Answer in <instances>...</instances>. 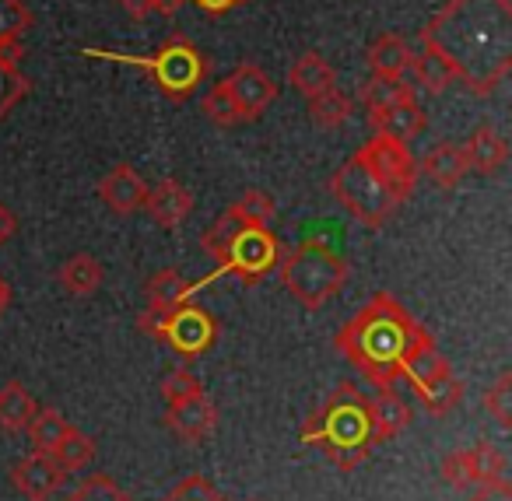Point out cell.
I'll return each mask as SVG.
<instances>
[{"label":"cell","mask_w":512,"mask_h":501,"mask_svg":"<svg viewBox=\"0 0 512 501\" xmlns=\"http://www.w3.org/2000/svg\"><path fill=\"white\" fill-rule=\"evenodd\" d=\"M418 39L453 67L456 81L470 92L491 95L512 67L509 0H449Z\"/></svg>","instance_id":"2"},{"label":"cell","mask_w":512,"mask_h":501,"mask_svg":"<svg viewBox=\"0 0 512 501\" xmlns=\"http://www.w3.org/2000/svg\"><path fill=\"white\" fill-rule=\"evenodd\" d=\"M467 501H512V487H509V480H495V484L477 487Z\"/></svg>","instance_id":"41"},{"label":"cell","mask_w":512,"mask_h":501,"mask_svg":"<svg viewBox=\"0 0 512 501\" xmlns=\"http://www.w3.org/2000/svg\"><path fill=\"white\" fill-rule=\"evenodd\" d=\"M102 263L92 253H74L71 260H64V267L57 270V281L67 295L74 298H88L102 288Z\"/></svg>","instance_id":"21"},{"label":"cell","mask_w":512,"mask_h":501,"mask_svg":"<svg viewBox=\"0 0 512 501\" xmlns=\"http://www.w3.org/2000/svg\"><path fill=\"white\" fill-rule=\"evenodd\" d=\"M463 148V158H467V172H477V176H498L509 162V148H505L502 134L491 127H477L470 134Z\"/></svg>","instance_id":"17"},{"label":"cell","mask_w":512,"mask_h":501,"mask_svg":"<svg viewBox=\"0 0 512 501\" xmlns=\"http://www.w3.org/2000/svg\"><path fill=\"white\" fill-rule=\"evenodd\" d=\"M74 424L67 421L64 414H60V410H36V417H32L29 421V442H32V449L36 452H43V456H50L53 449H57L60 442H64V435L67 431H71Z\"/></svg>","instance_id":"25"},{"label":"cell","mask_w":512,"mask_h":501,"mask_svg":"<svg viewBox=\"0 0 512 501\" xmlns=\"http://www.w3.org/2000/svg\"><path fill=\"white\" fill-rule=\"evenodd\" d=\"M204 113H207V120L218 123V127H239V123H246V120H242V113H239V106H235V99L228 95L225 81H221V85H214L211 92H207Z\"/></svg>","instance_id":"33"},{"label":"cell","mask_w":512,"mask_h":501,"mask_svg":"<svg viewBox=\"0 0 512 501\" xmlns=\"http://www.w3.org/2000/svg\"><path fill=\"white\" fill-rule=\"evenodd\" d=\"M25 57L22 50V39H15V43H0V64H8V67H18Z\"/></svg>","instance_id":"44"},{"label":"cell","mask_w":512,"mask_h":501,"mask_svg":"<svg viewBox=\"0 0 512 501\" xmlns=\"http://www.w3.org/2000/svg\"><path fill=\"white\" fill-rule=\"evenodd\" d=\"M67 501H134L109 473H92L81 487L67 494Z\"/></svg>","instance_id":"32"},{"label":"cell","mask_w":512,"mask_h":501,"mask_svg":"<svg viewBox=\"0 0 512 501\" xmlns=\"http://www.w3.org/2000/svg\"><path fill=\"white\" fill-rule=\"evenodd\" d=\"M137 326H141L148 337L162 340L165 347H172L183 358H200L207 354L214 344H218V319L197 302H179L176 309H148L137 316Z\"/></svg>","instance_id":"5"},{"label":"cell","mask_w":512,"mask_h":501,"mask_svg":"<svg viewBox=\"0 0 512 501\" xmlns=\"http://www.w3.org/2000/svg\"><path fill=\"white\" fill-rule=\"evenodd\" d=\"M228 85V95L235 99V106H239L242 120H260V116L267 113V106H271L274 99H278V85H274V78L264 71V67L256 64H242L232 71V78H225Z\"/></svg>","instance_id":"11"},{"label":"cell","mask_w":512,"mask_h":501,"mask_svg":"<svg viewBox=\"0 0 512 501\" xmlns=\"http://www.w3.org/2000/svg\"><path fill=\"white\" fill-rule=\"evenodd\" d=\"M351 267L344 256H337L327 242L306 239L285 256L281 263V284L288 295L299 298L306 309H323L337 291L348 284Z\"/></svg>","instance_id":"4"},{"label":"cell","mask_w":512,"mask_h":501,"mask_svg":"<svg viewBox=\"0 0 512 501\" xmlns=\"http://www.w3.org/2000/svg\"><path fill=\"white\" fill-rule=\"evenodd\" d=\"M228 211L242 221V225H256V228H271L274 214H278V204H274L271 193L264 190H246L239 200H235Z\"/></svg>","instance_id":"30"},{"label":"cell","mask_w":512,"mask_h":501,"mask_svg":"<svg viewBox=\"0 0 512 501\" xmlns=\"http://www.w3.org/2000/svg\"><path fill=\"white\" fill-rule=\"evenodd\" d=\"M32 29V11L25 0H0V43H15Z\"/></svg>","instance_id":"34"},{"label":"cell","mask_w":512,"mask_h":501,"mask_svg":"<svg viewBox=\"0 0 512 501\" xmlns=\"http://www.w3.org/2000/svg\"><path fill=\"white\" fill-rule=\"evenodd\" d=\"M351 109H355V102H351L348 95L337 92V88H330V92L313 95V99H309V120L323 130H334V127H341V123L351 120Z\"/></svg>","instance_id":"28"},{"label":"cell","mask_w":512,"mask_h":501,"mask_svg":"<svg viewBox=\"0 0 512 501\" xmlns=\"http://www.w3.org/2000/svg\"><path fill=\"white\" fill-rule=\"evenodd\" d=\"M355 158L400 200V204H404L414 193V186H418V162H414V155L407 151L404 141H390V137L376 134L372 141H365L362 148L355 151Z\"/></svg>","instance_id":"9"},{"label":"cell","mask_w":512,"mask_h":501,"mask_svg":"<svg viewBox=\"0 0 512 501\" xmlns=\"http://www.w3.org/2000/svg\"><path fill=\"white\" fill-rule=\"evenodd\" d=\"M18 235V214L8 204H0V246H8Z\"/></svg>","instance_id":"42"},{"label":"cell","mask_w":512,"mask_h":501,"mask_svg":"<svg viewBox=\"0 0 512 501\" xmlns=\"http://www.w3.org/2000/svg\"><path fill=\"white\" fill-rule=\"evenodd\" d=\"M411 386H414V393H418L421 407L435 417H446L449 410H456L463 400V382L453 375L449 361H442L439 368H432L428 375H421V379L411 382Z\"/></svg>","instance_id":"14"},{"label":"cell","mask_w":512,"mask_h":501,"mask_svg":"<svg viewBox=\"0 0 512 501\" xmlns=\"http://www.w3.org/2000/svg\"><path fill=\"white\" fill-rule=\"evenodd\" d=\"M165 424L176 438L183 442H204L211 438V431L218 428V407L211 403V396L204 393V386L193 389L186 396L165 403Z\"/></svg>","instance_id":"10"},{"label":"cell","mask_w":512,"mask_h":501,"mask_svg":"<svg viewBox=\"0 0 512 501\" xmlns=\"http://www.w3.org/2000/svg\"><path fill=\"white\" fill-rule=\"evenodd\" d=\"M120 8L127 11L134 22H144L151 15V0H120Z\"/></svg>","instance_id":"45"},{"label":"cell","mask_w":512,"mask_h":501,"mask_svg":"<svg viewBox=\"0 0 512 501\" xmlns=\"http://www.w3.org/2000/svg\"><path fill=\"white\" fill-rule=\"evenodd\" d=\"M50 459L60 466L64 473H74V470H85L88 463L95 459V438H88L85 431L71 428L64 435V442L50 452Z\"/></svg>","instance_id":"29"},{"label":"cell","mask_w":512,"mask_h":501,"mask_svg":"<svg viewBox=\"0 0 512 501\" xmlns=\"http://www.w3.org/2000/svg\"><path fill=\"white\" fill-rule=\"evenodd\" d=\"M204 15H225V11H232V8H239L242 0H193Z\"/></svg>","instance_id":"43"},{"label":"cell","mask_w":512,"mask_h":501,"mask_svg":"<svg viewBox=\"0 0 512 501\" xmlns=\"http://www.w3.org/2000/svg\"><path fill=\"white\" fill-rule=\"evenodd\" d=\"M330 193H334V200L344 207V211H351L362 225H369V228H383L386 221L393 218V211L400 207V200L393 197V193L386 190V186L379 183L355 155L334 172Z\"/></svg>","instance_id":"6"},{"label":"cell","mask_w":512,"mask_h":501,"mask_svg":"<svg viewBox=\"0 0 512 501\" xmlns=\"http://www.w3.org/2000/svg\"><path fill=\"white\" fill-rule=\"evenodd\" d=\"M418 172H425V176L432 179L435 186H442V190H456V186L463 183V176H467V158H463V148L453 141L435 144V148L425 155V162H421Z\"/></svg>","instance_id":"18"},{"label":"cell","mask_w":512,"mask_h":501,"mask_svg":"<svg viewBox=\"0 0 512 501\" xmlns=\"http://www.w3.org/2000/svg\"><path fill=\"white\" fill-rule=\"evenodd\" d=\"M334 344L379 389H393L400 379L418 382L446 361L432 333L390 291L372 295L358 316L337 330Z\"/></svg>","instance_id":"1"},{"label":"cell","mask_w":512,"mask_h":501,"mask_svg":"<svg viewBox=\"0 0 512 501\" xmlns=\"http://www.w3.org/2000/svg\"><path fill=\"white\" fill-rule=\"evenodd\" d=\"M36 410H39L36 396L18 379H11L8 386H0V428L4 431H11V435L25 431L32 417H36Z\"/></svg>","instance_id":"22"},{"label":"cell","mask_w":512,"mask_h":501,"mask_svg":"<svg viewBox=\"0 0 512 501\" xmlns=\"http://www.w3.org/2000/svg\"><path fill=\"white\" fill-rule=\"evenodd\" d=\"M242 4H246V0H242Z\"/></svg>","instance_id":"48"},{"label":"cell","mask_w":512,"mask_h":501,"mask_svg":"<svg viewBox=\"0 0 512 501\" xmlns=\"http://www.w3.org/2000/svg\"><path fill=\"white\" fill-rule=\"evenodd\" d=\"M11 484L29 501H50L60 491V484H64V470L50 456H43V452H29L11 470Z\"/></svg>","instance_id":"12"},{"label":"cell","mask_w":512,"mask_h":501,"mask_svg":"<svg viewBox=\"0 0 512 501\" xmlns=\"http://www.w3.org/2000/svg\"><path fill=\"white\" fill-rule=\"evenodd\" d=\"M144 295H148V305L155 309H176L179 302L193 295V284L186 281L179 270H158L144 281Z\"/></svg>","instance_id":"24"},{"label":"cell","mask_w":512,"mask_h":501,"mask_svg":"<svg viewBox=\"0 0 512 501\" xmlns=\"http://www.w3.org/2000/svg\"><path fill=\"white\" fill-rule=\"evenodd\" d=\"M179 8H183V0H151V11H158L165 18H172Z\"/></svg>","instance_id":"46"},{"label":"cell","mask_w":512,"mask_h":501,"mask_svg":"<svg viewBox=\"0 0 512 501\" xmlns=\"http://www.w3.org/2000/svg\"><path fill=\"white\" fill-rule=\"evenodd\" d=\"M144 207H148L151 221L158 228H179L193 211V193L183 183H176V179H162L155 190H148Z\"/></svg>","instance_id":"15"},{"label":"cell","mask_w":512,"mask_h":501,"mask_svg":"<svg viewBox=\"0 0 512 501\" xmlns=\"http://www.w3.org/2000/svg\"><path fill=\"white\" fill-rule=\"evenodd\" d=\"M411 95H414V85L407 78H379V74H372L362 85V106H365V113H379V109L393 106V102H400V99H411Z\"/></svg>","instance_id":"27"},{"label":"cell","mask_w":512,"mask_h":501,"mask_svg":"<svg viewBox=\"0 0 512 501\" xmlns=\"http://www.w3.org/2000/svg\"><path fill=\"white\" fill-rule=\"evenodd\" d=\"M162 501H225V494H221L207 477H200V473H190V477L179 480V484L172 487V491L165 494Z\"/></svg>","instance_id":"37"},{"label":"cell","mask_w":512,"mask_h":501,"mask_svg":"<svg viewBox=\"0 0 512 501\" xmlns=\"http://www.w3.org/2000/svg\"><path fill=\"white\" fill-rule=\"evenodd\" d=\"M278 260H281V242H278V235H274L271 228L242 225L239 232H235V239L228 242L225 256L218 260L214 277H218V274H235V277H242L246 284H253V281H260V277L271 274V270L278 267ZM214 277H207V281H214Z\"/></svg>","instance_id":"8"},{"label":"cell","mask_w":512,"mask_h":501,"mask_svg":"<svg viewBox=\"0 0 512 501\" xmlns=\"http://www.w3.org/2000/svg\"><path fill=\"white\" fill-rule=\"evenodd\" d=\"M369 127L376 130L379 137H390V141H411V137L421 134L425 127V113H421L418 99H400L393 106L379 109V113H369Z\"/></svg>","instance_id":"16"},{"label":"cell","mask_w":512,"mask_h":501,"mask_svg":"<svg viewBox=\"0 0 512 501\" xmlns=\"http://www.w3.org/2000/svg\"><path fill=\"white\" fill-rule=\"evenodd\" d=\"M369 410H372V435H376V445L390 442L400 431L411 428V407H407L393 389H383L376 400H369Z\"/></svg>","instance_id":"19"},{"label":"cell","mask_w":512,"mask_h":501,"mask_svg":"<svg viewBox=\"0 0 512 501\" xmlns=\"http://www.w3.org/2000/svg\"><path fill=\"white\" fill-rule=\"evenodd\" d=\"M292 85L295 92H302L306 99H313V95H323L334 88V67L327 64V57H320V53H302L299 60L292 64Z\"/></svg>","instance_id":"23"},{"label":"cell","mask_w":512,"mask_h":501,"mask_svg":"<svg viewBox=\"0 0 512 501\" xmlns=\"http://www.w3.org/2000/svg\"><path fill=\"white\" fill-rule=\"evenodd\" d=\"M411 46H407V39L400 36H379L376 43L369 46V53H365V64H369L372 74H379V78H404L407 71H411Z\"/></svg>","instance_id":"20"},{"label":"cell","mask_w":512,"mask_h":501,"mask_svg":"<svg viewBox=\"0 0 512 501\" xmlns=\"http://www.w3.org/2000/svg\"><path fill=\"white\" fill-rule=\"evenodd\" d=\"M484 407L495 414V421L502 424V428H509L512 424V372L498 375L495 386L484 393Z\"/></svg>","instance_id":"39"},{"label":"cell","mask_w":512,"mask_h":501,"mask_svg":"<svg viewBox=\"0 0 512 501\" xmlns=\"http://www.w3.org/2000/svg\"><path fill=\"white\" fill-rule=\"evenodd\" d=\"M411 71H414L418 85L425 88L428 95H442L449 85H456L453 67H449L435 50H428V46H421L418 57H411Z\"/></svg>","instance_id":"26"},{"label":"cell","mask_w":512,"mask_h":501,"mask_svg":"<svg viewBox=\"0 0 512 501\" xmlns=\"http://www.w3.org/2000/svg\"><path fill=\"white\" fill-rule=\"evenodd\" d=\"M113 60H130V64L144 67V71L155 78V85L176 102L190 99L207 74L204 53H200L186 36H172L169 43H165L162 50L148 60H137V57H113Z\"/></svg>","instance_id":"7"},{"label":"cell","mask_w":512,"mask_h":501,"mask_svg":"<svg viewBox=\"0 0 512 501\" xmlns=\"http://www.w3.org/2000/svg\"><path fill=\"white\" fill-rule=\"evenodd\" d=\"M158 389H162V400L169 403V400H176V396H186V393H193V389H200V379L190 368H172Z\"/></svg>","instance_id":"40"},{"label":"cell","mask_w":512,"mask_h":501,"mask_svg":"<svg viewBox=\"0 0 512 501\" xmlns=\"http://www.w3.org/2000/svg\"><path fill=\"white\" fill-rule=\"evenodd\" d=\"M239 228H242V221L235 218L232 211H225L204 235H200V246H204V253L214 256V260H221V256H225V249H228V242L235 239V232H239Z\"/></svg>","instance_id":"35"},{"label":"cell","mask_w":512,"mask_h":501,"mask_svg":"<svg viewBox=\"0 0 512 501\" xmlns=\"http://www.w3.org/2000/svg\"><path fill=\"white\" fill-rule=\"evenodd\" d=\"M442 480L456 491H467V487H477V466H474V449H453L439 466Z\"/></svg>","instance_id":"31"},{"label":"cell","mask_w":512,"mask_h":501,"mask_svg":"<svg viewBox=\"0 0 512 501\" xmlns=\"http://www.w3.org/2000/svg\"><path fill=\"white\" fill-rule=\"evenodd\" d=\"M29 95V78L18 67L0 64V116H8Z\"/></svg>","instance_id":"38"},{"label":"cell","mask_w":512,"mask_h":501,"mask_svg":"<svg viewBox=\"0 0 512 501\" xmlns=\"http://www.w3.org/2000/svg\"><path fill=\"white\" fill-rule=\"evenodd\" d=\"M299 438L302 445H316L337 470H358L369 459V452L376 449L369 396L358 393V386H351V382H341L323 400V407L302 424Z\"/></svg>","instance_id":"3"},{"label":"cell","mask_w":512,"mask_h":501,"mask_svg":"<svg viewBox=\"0 0 512 501\" xmlns=\"http://www.w3.org/2000/svg\"><path fill=\"white\" fill-rule=\"evenodd\" d=\"M99 197L113 214H134L148 200V183L137 176L134 165L120 162L99 179Z\"/></svg>","instance_id":"13"},{"label":"cell","mask_w":512,"mask_h":501,"mask_svg":"<svg viewBox=\"0 0 512 501\" xmlns=\"http://www.w3.org/2000/svg\"><path fill=\"white\" fill-rule=\"evenodd\" d=\"M474 449V466H477V487L484 484H495V480H505V456L498 445L481 442V445H470Z\"/></svg>","instance_id":"36"},{"label":"cell","mask_w":512,"mask_h":501,"mask_svg":"<svg viewBox=\"0 0 512 501\" xmlns=\"http://www.w3.org/2000/svg\"><path fill=\"white\" fill-rule=\"evenodd\" d=\"M8 305H11V284L4 281V277H0V316L8 312Z\"/></svg>","instance_id":"47"}]
</instances>
